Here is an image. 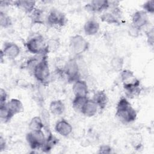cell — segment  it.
I'll use <instances>...</instances> for the list:
<instances>
[{
  "label": "cell",
  "mask_w": 154,
  "mask_h": 154,
  "mask_svg": "<svg viewBox=\"0 0 154 154\" xmlns=\"http://www.w3.org/2000/svg\"><path fill=\"white\" fill-rule=\"evenodd\" d=\"M116 116L122 123L128 124L136 120L137 113L129 100L122 97L117 102Z\"/></svg>",
  "instance_id": "cell-1"
},
{
  "label": "cell",
  "mask_w": 154,
  "mask_h": 154,
  "mask_svg": "<svg viewBox=\"0 0 154 154\" xmlns=\"http://www.w3.org/2000/svg\"><path fill=\"white\" fill-rule=\"evenodd\" d=\"M32 73L36 80L42 84H48L51 77L47 56L43 55L39 62L33 69Z\"/></svg>",
  "instance_id": "cell-2"
},
{
  "label": "cell",
  "mask_w": 154,
  "mask_h": 154,
  "mask_svg": "<svg viewBox=\"0 0 154 154\" xmlns=\"http://www.w3.org/2000/svg\"><path fill=\"white\" fill-rule=\"evenodd\" d=\"M46 45V42H45L43 37L40 34L30 38L26 43V48L30 53L40 56L47 54Z\"/></svg>",
  "instance_id": "cell-3"
},
{
  "label": "cell",
  "mask_w": 154,
  "mask_h": 154,
  "mask_svg": "<svg viewBox=\"0 0 154 154\" xmlns=\"http://www.w3.org/2000/svg\"><path fill=\"white\" fill-rule=\"evenodd\" d=\"M69 46L72 52L78 56L88 49L89 43L83 36L76 34L70 38Z\"/></svg>",
  "instance_id": "cell-4"
},
{
  "label": "cell",
  "mask_w": 154,
  "mask_h": 154,
  "mask_svg": "<svg viewBox=\"0 0 154 154\" xmlns=\"http://www.w3.org/2000/svg\"><path fill=\"white\" fill-rule=\"evenodd\" d=\"M69 82H74L80 79V67L77 61L73 58L69 60L63 70Z\"/></svg>",
  "instance_id": "cell-5"
},
{
  "label": "cell",
  "mask_w": 154,
  "mask_h": 154,
  "mask_svg": "<svg viewBox=\"0 0 154 154\" xmlns=\"http://www.w3.org/2000/svg\"><path fill=\"white\" fill-rule=\"evenodd\" d=\"M46 137L43 131H29L26 135V140L32 150L41 149L43 146Z\"/></svg>",
  "instance_id": "cell-6"
},
{
  "label": "cell",
  "mask_w": 154,
  "mask_h": 154,
  "mask_svg": "<svg viewBox=\"0 0 154 154\" xmlns=\"http://www.w3.org/2000/svg\"><path fill=\"white\" fill-rule=\"evenodd\" d=\"M46 21L51 26L62 27L66 23L67 19L62 12L57 9H52L48 13Z\"/></svg>",
  "instance_id": "cell-7"
},
{
  "label": "cell",
  "mask_w": 154,
  "mask_h": 154,
  "mask_svg": "<svg viewBox=\"0 0 154 154\" xmlns=\"http://www.w3.org/2000/svg\"><path fill=\"white\" fill-rule=\"evenodd\" d=\"M110 7V2L106 0H93L85 5V7L88 11L99 13L107 10Z\"/></svg>",
  "instance_id": "cell-8"
},
{
  "label": "cell",
  "mask_w": 154,
  "mask_h": 154,
  "mask_svg": "<svg viewBox=\"0 0 154 154\" xmlns=\"http://www.w3.org/2000/svg\"><path fill=\"white\" fill-rule=\"evenodd\" d=\"M4 56L9 59L13 60L17 58L20 52V47L14 42H5L1 49Z\"/></svg>",
  "instance_id": "cell-9"
},
{
  "label": "cell",
  "mask_w": 154,
  "mask_h": 154,
  "mask_svg": "<svg viewBox=\"0 0 154 154\" xmlns=\"http://www.w3.org/2000/svg\"><path fill=\"white\" fill-rule=\"evenodd\" d=\"M149 22L148 14L143 10L136 11L132 14V24L141 29L147 25Z\"/></svg>",
  "instance_id": "cell-10"
},
{
  "label": "cell",
  "mask_w": 154,
  "mask_h": 154,
  "mask_svg": "<svg viewBox=\"0 0 154 154\" xmlns=\"http://www.w3.org/2000/svg\"><path fill=\"white\" fill-rule=\"evenodd\" d=\"M123 84L126 94L129 97L137 96L140 94L141 91L140 82L137 78L130 82L123 83Z\"/></svg>",
  "instance_id": "cell-11"
},
{
  "label": "cell",
  "mask_w": 154,
  "mask_h": 154,
  "mask_svg": "<svg viewBox=\"0 0 154 154\" xmlns=\"http://www.w3.org/2000/svg\"><path fill=\"white\" fill-rule=\"evenodd\" d=\"M72 91L75 96L87 97L88 88L85 81L78 79L73 83Z\"/></svg>",
  "instance_id": "cell-12"
},
{
  "label": "cell",
  "mask_w": 154,
  "mask_h": 154,
  "mask_svg": "<svg viewBox=\"0 0 154 154\" xmlns=\"http://www.w3.org/2000/svg\"><path fill=\"white\" fill-rule=\"evenodd\" d=\"M55 130L60 135L67 137L72 132V126L67 120L61 119L56 123Z\"/></svg>",
  "instance_id": "cell-13"
},
{
  "label": "cell",
  "mask_w": 154,
  "mask_h": 154,
  "mask_svg": "<svg viewBox=\"0 0 154 154\" xmlns=\"http://www.w3.org/2000/svg\"><path fill=\"white\" fill-rule=\"evenodd\" d=\"M99 108L95 102L91 99H88L85 102L84 106L82 108L81 112L87 117H93L95 116L97 111Z\"/></svg>",
  "instance_id": "cell-14"
},
{
  "label": "cell",
  "mask_w": 154,
  "mask_h": 154,
  "mask_svg": "<svg viewBox=\"0 0 154 154\" xmlns=\"http://www.w3.org/2000/svg\"><path fill=\"white\" fill-rule=\"evenodd\" d=\"M92 99L97 104L100 111L103 110L108 102V96L103 90H99L95 92Z\"/></svg>",
  "instance_id": "cell-15"
},
{
  "label": "cell",
  "mask_w": 154,
  "mask_h": 154,
  "mask_svg": "<svg viewBox=\"0 0 154 154\" xmlns=\"http://www.w3.org/2000/svg\"><path fill=\"white\" fill-rule=\"evenodd\" d=\"M100 29L99 23L95 19H89L85 22L84 25V31L87 35H94L96 34Z\"/></svg>",
  "instance_id": "cell-16"
},
{
  "label": "cell",
  "mask_w": 154,
  "mask_h": 154,
  "mask_svg": "<svg viewBox=\"0 0 154 154\" xmlns=\"http://www.w3.org/2000/svg\"><path fill=\"white\" fill-rule=\"evenodd\" d=\"M6 105L13 116L22 112L23 111V106L22 102L17 99H11L7 102Z\"/></svg>",
  "instance_id": "cell-17"
},
{
  "label": "cell",
  "mask_w": 154,
  "mask_h": 154,
  "mask_svg": "<svg viewBox=\"0 0 154 154\" xmlns=\"http://www.w3.org/2000/svg\"><path fill=\"white\" fill-rule=\"evenodd\" d=\"M13 4L28 14H30L35 8V1H16L13 2Z\"/></svg>",
  "instance_id": "cell-18"
},
{
  "label": "cell",
  "mask_w": 154,
  "mask_h": 154,
  "mask_svg": "<svg viewBox=\"0 0 154 154\" xmlns=\"http://www.w3.org/2000/svg\"><path fill=\"white\" fill-rule=\"evenodd\" d=\"M65 111V105L61 100H52L49 104V111L55 116H60Z\"/></svg>",
  "instance_id": "cell-19"
},
{
  "label": "cell",
  "mask_w": 154,
  "mask_h": 154,
  "mask_svg": "<svg viewBox=\"0 0 154 154\" xmlns=\"http://www.w3.org/2000/svg\"><path fill=\"white\" fill-rule=\"evenodd\" d=\"M58 143V139H57L55 136H54L51 132L47 134L45 142L41 148V150L45 153L49 152L55 145Z\"/></svg>",
  "instance_id": "cell-20"
},
{
  "label": "cell",
  "mask_w": 154,
  "mask_h": 154,
  "mask_svg": "<svg viewBox=\"0 0 154 154\" xmlns=\"http://www.w3.org/2000/svg\"><path fill=\"white\" fill-rule=\"evenodd\" d=\"M28 127L31 131H42L44 129V124L41 117L35 116L32 117L28 124Z\"/></svg>",
  "instance_id": "cell-21"
},
{
  "label": "cell",
  "mask_w": 154,
  "mask_h": 154,
  "mask_svg": "<svg viewBox=\"0 0 154 154\" xmlns=\"http://www.w3.org/2000/svg\"><path fill=\"white\" fill-rule=\"evenodd\" d=\"M101 20L108 24L111 25H120V21L119 19L116 17L111 12H105L100 17Z\"/></svg>",
  "instance_id": "cell-22"
},
{
  "label": "cell",
  "mask_w": 154,
  "mask_h": 154,
  "mask_svg": "<svg viewBox=\"0 0 154 154\" xmlns=\"http://www.w3.org/2000/svg\"><path fill=\"white\" fill-rule=\"evenodd\" d=\"M110 65L114 71L121 72L124 65V59L120 56H114L111 60Z\"/></svg>",
  "instance_id": "cell-23"
},
{
  "label": "cell",
  "mask_w": 154,
  "mask_h": 154,
  "mask_svg": "<svg viewBox=\"0 0 154 154\" xmlns=\"http://www.w3.org/2000/svg\"><path fill=\"white\" fill-rule=\"evenodd\" d=\"M14 116L7 108L6 103L0 105V119L2 122L7 123L12 119Z\"/></svg>",
  "instance_id": "cell-24"
},
{
  "label": "cell",
  "mask_w": 154,
  "mask_h": 154,
  "mask_svg": "<svg viewBox=\"0 0 154 154\" xmlns=\"http://www.w3.org/2000/svg\"><path fill=\"white\" fill-rule=\"evenodd\" d=\"M60 46V42L58 39L52 38L49 39L46 42V50L47 54L56 52Z\"/></svg>",
  "instance_id": "cell-25"
},
{
  "label": "cell",
  "mask_w": 154,
  "mask_h": 154,
  "mask_svg": "<svg viewBox=\"0 0 154 154\" xmlns=\"http://www.w3.org/2000/svg\"><path fill=\"white\" fill-rule=\"evenodd\" d=\"M87 99H88L87 97L75 96L72 101V106L73 109L75 111L81 112L82 108Z\"/></svg>",
  "instance_id": "cell-26"
},
{
  "label": "cell",
  "mask_w": 154,
  "mask_h": 154,
  "mask_svg": "<svg viewBox=\"0 0 154 154\" xmlns=\"http://www.w3.org/2000/svg\"><path fill=\"white\" fill-rule=\"evenodd\" d=\"M120 72H121L120 73L121 81L123 82V84L130 82L136 78L134 76L133 72H132L130 70L125 69V70H122Z\"/></svg>",
  "instance_id": "cell-27"
},
{
  "label": "cell",
  "mask_w": 154,
  "mask_h": 154,
  "mask_svg": "<svg viewBox=\"0 0 154 154\" xmlns=\"http://www.w3.org/2000/svg\"><path fill=\"white\" fill-rule=\"evenodd\" d=\"M30 17L32 20V23H44L42 20L43 11L40 9L35 8L31 13Z\"/></svg>",
  "instance_id": "cell-28"
},
{
  "label": "cell",
  "mask_w": 154,
  "mask_h": 154,
  "mask_svg": "<svg viewBox=\"0 0 154 154\" xmlns=\"http://www.w3.org/2000/svg\"><path fill=\"white\" fill-rule=\"evenodd\" d=\"M0 25L2 28H7L12 25V21L9 16L3 12L0 11Z\"/></svg>",
  "instance_id": "cell-29"
},
{
  "label": "cell",
  "mask_w": 154,
  "mask_h": 154,
  "mask_svg": "<svg viewBox=\"0 0 154 154\" xmlns=\"http://www.w3.org/2000/svg\"><path fill=\"white\" fill-rule=\"evenodd\" d=\"M41 118L42 119V121L43 122L44 124V129H45V131L47 132V134L49 132H51L49 131V113L48 111V110L43 109L42 111V113H41Z\"/></svg>",
  "instance_id": "cell-30"
},
{
  "label": "cell",
  "mask_w": 154,
  "mask_h": 154,
  "mask_svg": "<svg viewBox=\"0 0 154 154\" xmlns=\"http://www.w3.org/2000/svg\"><path fill=\"white\" fill-rule=\"evenodd\" d=\"M141 33V29L132 25V23L129 25L128 29V35L133 38H137L139 37Z\"/></svg>",
  "instance_id": "cell-31"
},
{
  "label": "cell",
  "mask_w": 154,
  "mask_h": 154,
  "mask_svg": "<svg viewBox=\"0 0 154 154\" xmlns=\"http://www.w3.org/2000/svg\"><path fill=\"white\" fill-rule=\"evenodd\" d=\"M143 10L146 12L147 14H153L154 13V1L150 0L145 2L142 5Z\"/></svg>",
  "instance_id": "cell-32"
},
{
  "label": "cell",
  "mask_w": 154,
  "mask_h": 154,
  "mask_svg": "<svg viewBox=\"0 0 154 154\" xmlns=\"http://www.w3.org/2000/svg\"><path fill=\"white\" fill-rule=\"evenodd\" d=\"M7 97L8 95L6 91L1 88L0 90V105H4L7 103Z\"/></svg>",
  "instance_id": "cell-33"
},
{
  "label": "cell",
  "mask_w": 154,
  "mask_h": 154,
  "mask_svg": "<svg viewBox=\"0 0 154 154\" xmlns=\"http://www.w3.org/2000/svg\"><path fill=\"white\" fill-rule=\"evenodd\" d=\"M146 36H147V43L149 45L153 46V28H151L150 29L147 31L146 32Z\"/></svg>",
  "instance_id": "cell-34"
},
{
  "label": "cell",
  "mask_w": 154,
  "mask_h": 154,
  "mask_svg": "<svg viewBox=\"0 0 154 154\" xmlns=\"http://www.w3.org/2000/svg\"><path fill=\"white\" fill-rule=\"evenodd\" d=\"M112 148L109 145L103 144L99 147L98 153H110L112 152Z\"/></svg>",
  "instance_id": "cell-35"
},
{
  "label": "cell",
  "mask_w": 154,
  "mask_h": 154,
  "mask_svg": "<svg viewBox=\"0 0 154 154\" xmlns=\"http://www.w3.org/2000/svg\"><path fill=\"white\" fill-rule=\"evenodd\" d=\"M6 147V142L5 139L1 135L0 137V151L2 152L5 150Z\"/></svg>",
  "instance_id": "cell-36"
}]
</instances>
